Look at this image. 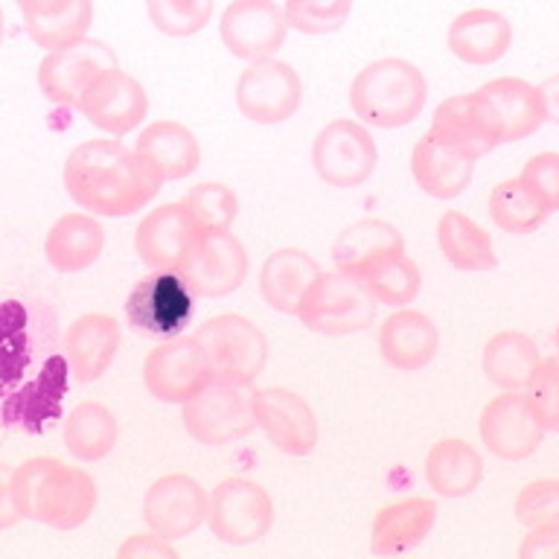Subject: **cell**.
Returning a JSON list of instances; mask_svg holds the SVG:
<instances>
[{
    "label": "cell",
    "instance_id": "29",
    "mask_svg": "<svg viewBox=\"0 0 559 559\" xmlns=\"http://www.w3.org/2000/svg\"><path fill=\"white\" fill-rule=\"evenodd\" d=\"M321 274V265L300 248H277L265 257L260 269L262 300L280 314H295L304 295Z\"/></svg>",
    "mask_w": 559,
    "mask_h": 559
},
{
    "label": "cell",
    "instance_id": "18",
    "mask_svg": "<svg viewBox=\"0 0 559 559\" xmlns=\"http://www.w3.org/2000/svg\"><path fill=\"white\" fill-rule=\"evenodd\" d=\"M195 297V288L181 271H155L152 277L140 280L131 292L129 318L138 330L173 335L190 323Z\"/></svg>",
    "mask_w": 559,
    "mask_h": 559
},
{
    "label": "cell",
    "instance_id": "4",
    "mask_svg": "<svg viewBox=\"0 0 559 559\" xmlns=\"http://www.w3.org/2000/svg\"><path fill=\"white\" fill-rule=\"evenodd\" d=\"M204 349L213 382L253 384L269 361V338L265 332L242 314H213L192 332Z\"/></svg>",
    "mask_w": 559,
    "mask_h": 559
},
{
    "label": "cell",
    "instance_id": "39",
    "mask_svg": "<svg viewBox=\"0 0 559 559\" xmlns=\"http://www.w3.org/2000/svg\"><path fill=\"white\" fill-rule=\"evenodd\" d=\"M349 12H353V0H286L283 3L288 29L312 35V38L338 33L341 26L347 24Z\"/></svg>",
    "mask_w": 559,
    "mask_h": 559
},
{
    "label": "cell",
    "instance_id": "40",
    "mask_svg": "<svg viewBox=\"0 0 559 559\" xmlns=\"http://www.w3.org/2000/svg\"><path fill=\"white\" fill-rule=\"evenodd\" d=\"M148 21L169 38L199 35L213 17V0H146Z\"/></svg>",
    "mask_w": 559,
    "mask_h": 559
},
{
    "label": "cell",
    "instance_id": "5",
    "mask_svg": "<svg viewBox=\"0 0 559 559\" xmlns=\"http://www.w3.org/2000/svg\"><path fill=\"white\" fill-rule=\"evenodd\" d=\"M295 314L306 330L318 335H356L373 326L376 300L353 274L321 271Z\"/></svg>",
    "mask_w": 559,
    "mask_h": 559
},
{
    "label": "cell",
    "instance_id": "47",
    "mask_svg": "<svg viewBox=\"0 0 559 559\" xmlns=\"http://www.w3.org/2000/svg\"><path fill=\"white\" fill-rule=\"evenodd\" d=\"M542 99H545V114H548V122H559V73L548 76L539 85Z\"/></svg>",
    "mask_w": 559,
    "mask_h": 559
},
{
    "label": "cell",
    "instance_id": "25",
    "mask_svg": "<svg viewBox=\"0 0 559 559\" xmlns=\"http://www.w3.org/2000/svg\"><path fill=\"white\" fill-rule=\"evenodd\" d=\"M437 504L431 498L411 496L384 504L370 527V554L373 557H400L419 548L435 531Z\"/></svg>",
    "mask_w": 559,
    "mask_h": 559
},
{
    "label": "cell",
    "instance_id": "41",
    "mask_svg": "<svg viewBox=\"0 0 559 559\" xmlns=\"http://www.w3.org/2000/svg\"><path fill=\"white\" fill-rule=\"evenodd\" d=\"M522 393L542 431L559 435V356L542 358Z\"/></svg>",
    "mask_w": 559,
    "mask_h": 559
},
{
    "label": "cell",
    "instance_id": "34",
    "mask_svg": "<svg viewBox=\"0 0 559 559\" xmlns=\"http://www.w3.org/2000/svg\"><path fill=\"white\" fill-rule=\"evenodd\" d=\"M393 251H405V239L396 225L384 222V218H358L338 234L332 245V262H335V271L356 277L365 265L382 260Z\"/></svg>",
    "mask_w": 559,
    "mask_h": 559
},
{
    "label": "cell",
    "instance_id": "26",
    "mask_svg": "<svg viewBox=\"0 0 559 559\" xmlns=\"http://www.w3.org/2000/svg\"><path fill=\"white\" fill-rule=\"evenodd\" d=\"M411 175L426 195L437 201H452L472 183L475 160L428 131L426 138H419L417 146L411 148Z\"/></svg>",
    "mask_w": 559,
    "mask_h": 559
},
{
    "label": "cell",
    "instance_id": "37",
    "mask_svg": "<svg viewBox=\"0 0 559 559\" xmlns=\"http://www.w3.org/2000/svg\"><path fill=\"white\" fill-rule=\"evenodd\" d=\"M487 207L489 218L496 222L498 230H504V234L513 236L533 234V230L545 225V218L550 216L548 210L533 199L531 190H527L519 178L498 181L496 187L489 190Z\"/></svg>",
    "mask_w": 559,
    "mask_h": 559
},
{
    "label": "cell",
    "instance_id": "10",
    "mask_svg": "<svg viewBox=\"0 0 559 559\" xmlns=\"http://www.w3.org/2000/svg\"><path fill=\"white\" fill-rule=\"evenodd\" d=\"M210 382L213 376H210L207 358L192 335H175L157 344L143 361V384L148 396L166 405H183Z\"/></svg>",
    "mask_w": 559,
    "mask_h": 559
},
{
    "label": "cell",
    "instance_id": "12",
    "mask_svg": "<svg viewBox=\"0 0 559 559\" xmlns=\"http://www.w3.org/2000/svg\"><path fill=\"white\" fill-rule=\"evenodd\" d=\"M218 35L234 59H271L286 44L288 24L274 0H230L218 21Z\"/></svg>",
    "mask_w": 559,
    "mask_h": 559
},
{
    "label": "cell",
    "instance_id": "35",
    "mask_svg": "<svg viewBox=\"0 0 559 559\" xmlns=\"http://www.w3.org/2000/svg\"><path fill=\"white\" fill-rule=\"evenodd\" d=\"M61 440L76 461L96 463L114 452L120 440V426L111 411L103 402L85 400L70 411L64 426H61Z\"/></svg>",
    "mask_w": 559,
    "mask_h": 559
},
{
    "label": "cell",
    "instance_id": "21",
    "mask_svg": "<svg viewBox=\"0 0 559 559\" xmlns=\"http://www.w3.org/2000/svg\"><path fill=\"white\" fill-rule=\"evenodd\" d=\"M73 382L91 384L108 373L120 349V321L105 312L79 314L61 341Z\"/></svg>",
    "mask_w": 559,
    "mask_h": 559
},
{
    "label": "cell",
    "instance_id": "45",
    "mask_svg": "<svg viewBox=\"0 0 559 559\" xmlns=\"http://www.w3.org/2000/svg\"><path fill=\"white\" fill-rule=\"evenodd\" d=\"M522 559H559V524L527 527V536L519 545Z\"/></svg>",
    "mask_w": 559,
    "mask_h": 559
},
{
    "label": "cell",
    "instance_id": "9",
    "mask_svg": "<svg viewBox=\"0 0 559 559\" xmlns=\"http://www.w3.org/2000/svg\"><path fill=\"white\" fill-rule=\"evenodd\" d=\"M236 111L257 126H280L304 105V82L288 61L260 59L239 73L234 91Z\"/></svg>",
    "mask_w": 559,
    "mask_h": 559
},
{
    "label": "cell",
    "instance_id": "38",
    "mask_svg": "<svg viewBox=\"0 0 559 559\" xmlns=\"http://www.w3.org/2000/svg\"><path fill=\"white\" fill-rule=\"evenodd\" d=\"M183 207H187V213H190L201 234L230 230L236 216H239V199H236V192L227 183L218 181L195 183L183 195Z\"/></svg>",
    "mask_w": 559,
    "mask_h": 559
},
{
    "label": "cell",
    "instance_id": "13",
    "mask_svg": "<svg viewBox=\"0 0 559 559\" xmlns=\"http://www.w3.org/2000/svg\"><path fill=\"white\" fill-rule=\"evenodd\" d=\"M76 111L85 114V120L94 129L111 134V138H126L148 114V94L138 79L120 68H111L87 85V91L79 99Z\"/></svg>",
    "mask_w": 559,
    "mask_h": 559
},
{
    "label": "cell",
    "instance_id": "36",
    "mask_svg": "<svg viewBox=\"0 0 559 559\" xmlns=\"http://www.w3.org/2000/svg\"><path fill=\"white\" fill-rule=\"evenodd\" d=\"M356 277L361 280V286L367 288V295L373 297L376 304L391 306V309L414 304L419 288H423L419 265L405 251H393L382 260L370 262L358 271Z\"/></svg>",
    "mask_w": 559,
    "mask_h": 559
},
{
    "label": "cell",
    "instance_id": "16",
    "mask_svg": "<svg viewBox=\"0 0 559 559\" xmlns=\"http://www.w3.org/2000/svg\"><path fill=\"white\" fill-rule=\"evenodd\" d=\"M248 269L251 262L245 245L230 230H218V234L199 236V242L181 265V274L190 280L201 300H218L242 288Z\"/></svg>",
    "mask_w": 559,
    "mask_h": 559
},
{
    "label": "cell",
    "instance_id": "30",
    "mask_svg": "<svg viewBox=\"0 0 559 559\" xmlns=\"http://www.w3.org/2000/svg\"><path fill=\"white\" fill-rule=\"evenodd\" d=\"M105 248V230L94 213H64L44 239V257L61 274L91 269Z\"/></svg>",
    "mask_w": 559,
    "mask_h": 559
},
{
    "label": "cell",
    "instance_id": "15",
    "mask_svg": "<svg viewBox=\"0 0 559 559\" xmlns=\"http://www.w3.org/2000/svg\"><path fill=\"white\" fill-rule=\"evenodd\" d=\"M253 417L269 443L288 457H306L318 445V417L312 405L288 388H257Z\"/></svg>",
    "mask_w": 559,
    "mask_h": 559
},
{
    "label": "cell",
    "instance_id": "1",
    "mask_svg": "<svg viewBox=\"0 0 559 559\" xmlns=\"http://www.w3.org/2000/svg\"><path fill=\"white\" fill-rule=\"evenodd\" d=\"M61 181L79 210L105 218L138 213L164 187L138 152L117 138L79 143L64 160Z\"/></svg>",
    "mask_w": 559,
    "mask_h": 559
},
{
    "label": "cell",
    "instance_id": "44",
    "mask_svg": "<svg viewBox=\"0 0 559 559\" xmlns=\"http://www.w3.org/2000/svg\"><path fill=\"white\" fill-rule=\"evenodd\" d=\"M117 557L122 559H178V550L173 542L164 539L160 533H134L117 548Z\"/></svg>",
    "mask_w": 559,
    "mask_h": 559
},
{
    "label": "cell",
    "instance_id": "24",
    "mask_svg": "<svg viewBox=\"0 0 559 559\" xmlns=\"http://www.w3.org/2000/svg\"><path fill=\"white\" fill-rule=\"evenodd\" d=\"M134 152L160 183L181 181L195 173L201 164L199 138L178 120L148 122L134 140Z\"/></svg>",
    "mask_w": 559,
    "mask_h": 559
},
{
    "label": "cell",
    "instance_id": "33",
    "mask_svg": "<svg viewBox=\"0 0 559 559\" xmlns=\"http://www.w3.org/2000/svg\"><path fill=\"white\" fill-rule=\"evenodd\" d=\"M542 356L536 341L527 332L501 330L487 341L480 365L489 382L501 391H524V384L531 382L536 373Z\"/></svg>",
    "mask_w": 559,
    "mask_h": 559
},
{
    "label": "cell",
    "instance_id": "20",
    "mask_svg": "<svg viewBox=\"0 0 559 559\" xmlns=\"http://www.w3.org/2000/svg\"><path fill=\"white\" fill-rule=\"evenodd\" d=\"M431 134H437L454 148H461L463 155L472 160H480L492 148L501 146V122L496 111L478 91L472 94L449 96L437 105L435 120H431Z\"/></svg>",
    "mask_w": 559,
    "mask_h": 559
},
{
    "label": "cell",
    "instance_id": "22",
    "mask_svg": "<svg viewBox=\"0 0 559 559\" xmlns=\"http://www.w3.org/2000/svg\"><path fill=\"white\" fill-rule=\"evenodd\" d=\"M445 44L454 59H461L463 64L487 68L504 59L507 50L513 47V24L496 9H466L449 24Z\"/></svg>",
    "mask_w": 559,
    "mask_h": 559
},
{
    "label": "cell",
    "instance_id": "14",
    "mask_svg": "<svg viewBox=\"0 0 559 559\" xmlns=\"http://www.w3.org/2000/svg\"><path fill=\"white\" fill-rule=\"evenodd\" d=\"M210 496L199 480L183 472H169L157 478L143 496V519L148 531L160 533L164 539H187L207 524Z\"/></svg>",
    "mask_w": 559,
    "mask_h": 559
},
{
    "label": "cell",
    "instance_id": "6",
    "mask_svg": "<svg viewBox=\"0 0 559 559\" xmlns=\"http://www.w3.org/2000/svg\"><path fill=\"white\" fill-rule=\"evenodd\" d=\"M253 384L210 382L181 405L183 431L201 445H227L257 428Z\"/></svg>",
    "mask_w": 559,
    "mask_h": 559
},
{
    "label": "cell",
    "instance_id": "27",
    "mask_svg": "<svg viewBox=\"0 0 559 559\" xmlns=\"http://www.w3.org/2000/svg\"><path fill=\"white\" fill-rule=\"evenodd\" d=\"M26 35L41 50H61L87 38L94 24V0H15Z\"/></svg>",
    "mask_w": 559,
    "mask_h": 559
},
{
    "label": "cell",
    "instance_id": "43",
    "mask_svg": "<svg viewBox=\"0 0 559 559\" xmlns=\"http://www.w3.org/2000/svg\"><path fill=\"white\" fill-rule=\"evenodd\" d=\"M519 181L548 213L559 210V152H539L524 164Z\"/></svg>",
    "mask_w": 559,
    "mask_h": 559
},
{
    "label": "cell",
    "instance_id": "32",
    "mask_svg": "<svg viewBox=\"0 0 559 559\" xmlns=\"http://www.w3.org/2000/svg\"><path fill=\"white\" fill-rule=\"evenodd\" d=\"M437 245L445 262L457 271H492L498 265L492 236L461 210H445L437 222Z\"/></svg>",
    "mask_w": 559,
    "mask_h": 559
},
{
    "label": "cell",
    "instance_id": "19",
    "mask_svg": "<svg viewBox=\"0 0 559 559\" xmlns=\"http://www.w3.org/2000/svg\"><path fill=\"white\" fill-rule=\"evenodd\" d=\"M478 431L489 454L501 461H527L539 452L542 431L533 419L522 391H501L484 405L478 419Z\"/></svg>",
    "mask_w": 559,
    "mask_h": 559
},
{
    "label": "cell",
    "instance_id": "3",
    "mask_svg": "<svg viewBox=\"0 0 559 559\" xmlns=\"http://www.w3.org/2000/svg\"><path fill=\"white\" fill-rule=\"evenodd\" d=\"M428 99V82L408 59L370 61L349 85V108L358 122L373 129H405L417 120Z\"/></svg>",
    "mask_w": 559,
    "mask_h": 559
},
{
    "label": "cell",
    "instance_id": "31",
    "mask_svg": "<svg viewBox=\"0 0 559 559\" xmlns=\"http://www.w3.org/2000/svg\"><path fill=\"white\" fill-rule=\"evenodd\" d=\"M484 457L472 443L461 437H445L431 445L426 457V480L437 496L463 498L472 496L484 480Z\"/></svg>",
    "mask_w": 559,
    "mask_h": 559
},
{
    "label": "cell",
    "instance_id": "8",
    "mask_svg": "<svg viewBox=\"0 0 559 559\" xmlns=\"http://www.w3.org/2000/svg\"><path fill=\"white\" fill-rule=\"evenodd\" d=\"M274 501L269 489L251 478H225L207 504V527L225 545H253L274 527Z\"/></svg>",
    "mask_w": 559,
    "mask_h": 559
},
{
    "label": "cell",
    "instance_id": "42",
    "mask_svg": "<svg viewBox=\"0 0 559 559\" xmlns=\"http://www.w3.org/2000/svg\"><path fill=\"white\" fill-rule=\"evenodd\" d=\"M515 519L524 527L559 524V480L539 478L524 484L515 496Z\"/></svg>",
    "mask_w": 559,
    "mask_h": 559
},
{
    "label": "cell",
    "instance_id": "46",
    "mask_svg": "<svg viewBox=\"0 0 559 559\" xmlns=\"http://www.w3.org/2000/svg\"><path fill=\"white\" fill-rule=\"evenodd\" d=\"M24 515L15 501V489H12V472L7 466H0V531L15 527Z\"/></svg>",
    "mask_w": 559,
    "mask_h": 559
},
{
    "label": "cell",
    "instance_id": "28",
    "mask_svg": "<svg viewBox=\"0 0 559 559\" xmlns=\"http://www.w3.org/2000/svg\"><path fill=\"white\" fill-rule=\"evenodd\" d=\"M478 94L484 96L489 103V108L496 111L498 122H501V140H504V143L527 140L548 122L539 85H531L527 79H489L487 85L478 87Z\"/></svg>",
    "mask_w": 559,
    "mask_h": 559
},
{
    "label": "cell",
    "instance_id": "11",
    "mask_svg": "<svg viewBox=\"0 0 559 559\" xmlns=\"http://www.w3.org/2000/svg\"><path fill=\"white\" fill-rule=\"evenodd\" d=\"M111 68H120L111 47L96 38H82V41L44 56L38 64V87L50 103L79 108V99L87 85Z\"/></svg>",
    "mask_w": 559,
    "mask_h": 559
},
{
    "label": "cell",
    "instance_id": "48",
    "mask_svg": "<svg viewBox=\"0 0 559 559\" xmlns=\"http://www.w3.org/2000/svg\"><path fill=\"white\" fill-rule=\"evenodd\" d=\"M3 35H7V17H3V9H0V41H3Z\"/></svg>",
    "mask_w": 559,
    "mask_h": 559
},
{
    "label": "cell",
    "instance_id": "49",
    "mask_svg": "<svg viewBox=\"0 0 559 559\" xmlns=\"http://www.w3.org/2000/svg\"><path fill=\"white\" fill-rule=\"evenodd\" d=\"M554 347H557V356H559V323H557V330H554Z\"/></svg>",
    "mask_w": 559,
    "mask_h": 559
},
{
    "label": "cell",
    "instance_id": "2",
    "mask_svg": "<svg viewBox=\"0 0 559 559\" xmlns=\"http://www.w3.org/2000/svg\"><path fill=\"white\" fill-rule=\"evenodd\" d=\"M12 489L21 515L52 531H76L91 519L99 489L91 472L59 457H29L12 469Z\"/></svg>",
    "mask_w": 559,
    "mask_h": 559
},
{
    "label": "cell",
    "instance_id": "7",
    "mask_svg": "<svg viewBox=\"0 0 559 559\" xmlns=\"http://www.w3.org/2000/svg\"><path fill=\"white\" fill-rule=\"evenodd\" d=\"M376 164H379V146L365 122L338 117L314 134L312 166L326 187L335 190L361 187L376 173Z\"/></svg>",
    "mask_w": 559,
    "mask_h": 559
},
{
    "label": "cell",
    "instance_id": "23",
    "mask_svg": "<svg viewBox=\"0 0 559 559\" xmlns=\"http://www.w3.org/2000/svg\"><path fill=\"white\" fill-rule=\"evenodd\" d=\"M379 349L388 365L402 373H414L435 361L440 349V330L426 312L402 306L384 318L379 330Z\"/></svg>",
    "mask_w": 559,
    "mask_h": 559
},
{
    "label": "cell",
    "instance_id": "17",
    "mask_svg": "<svg viewBox=\"0 0 559 559\" xmlns=\"http://www.w3.org/2000/svg\"><path fill=\"white\" fill-rule=\"evenodd\" d=\"M201 230L183 207V201H169L148 210L134 230V251L152 271H181Z\"/></svg>",
    "mask_w": 559,
    "mask_h": 559
}]
</instances>
